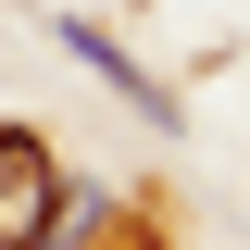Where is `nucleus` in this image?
Listing matches in <instances>:
<instances>
[{"label":"nucleus","mask_w":250,"mask_h":250,"mask_svg":"<svg viewBox=\"0 0 250 250\" xmlns=\"http://www.w3.org/2000/svg\"><path fill=\"white\" fill-rule=\"evenodd\" d=\"M50 200H62L50 150H38L25 125H0V250H38V225H50Z\"/></svg>","instance_id":"f257e3e1"},{"label":"nucleus","mask_w":250,"mask_h":250,"mask_svg":"<svg viewBox=\"0 0 250 250\" xmlns=\"http://www.w3.org/2000/svg\"><path fill=\"white\" fill-rule=\"evenodd\" d=\"M88 250H150V225H113V238H88Z\"/></svg>","instance_id":"f03ea898"}]
</instances>
